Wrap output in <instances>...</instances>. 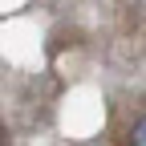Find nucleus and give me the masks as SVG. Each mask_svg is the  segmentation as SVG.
<instances>
[{
    "instance_id": "nucleus-1",
    "label": "nucleus",
    "mask_w": 146,
    "mask_h": 146,
    "mask_svg": "<svg viewBox=\"0 0 146 146\" xmlns=\"http://www.w3.org/2000/svg\"><path fill=\"white\" fill-rule=\"evenodd\" d=\"M130 146H146V118H138L130 126Z\"/></svg>"
}]
</instances>
